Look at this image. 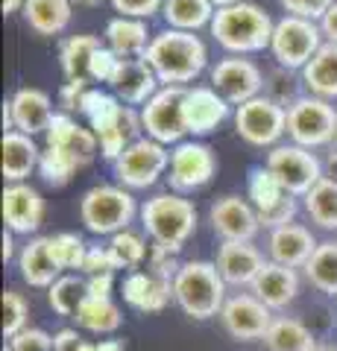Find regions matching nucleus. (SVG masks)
I'll return each mask as SVG.
<instances>
[{
    "instance_id": "20",
    "label": "nucleus",
    "mask_w": 337,
    "mask_h": 351,
    "mask_svg": "<svg viewBox=\"0 0 337 351\" xmlns=\"http://www.w3.org/2000/svg\"><path fill=\"white\" fill-rule=\"evenodd\" d=\"M108 88H112V94L124 106L135 108V106H144L147 100H153L161 82H159L156 71L147 64V59H124Z\"/></svg>"
},
{
    "instance_id": "3",
    "label": "nucleus",
    "mask_w": 337,
    "mask_h": 351,
    "mask_svg": "<svg viewBox=\"0 0 337 351\" xmlns=\"http://www.w3.org/2000/svg\"><path fill=\"white\" fill-rule=\"evenodd\" d=\"M173 302L191 319L220 316L226 304V281L214 261H185L173 276Z\"/></svg>"
},
{
    "instance_id": "57",
    "label": "nucleus",
    "mask_w": 337,
    "mask_h": 351,
    "mask_svg": "<svg viewBox=\"0 0 337 351\" xmlns=\"http://www.w3.org/2000/svg\"><path fill=\"white\" fill-rule=\"evenodd\" d=\"M77 351H97V343H85V339H82V346Z\"/></svg>"
},
{
    "instance_id": "1",
    "label": "nucleus",
    "mask_w": 337,
    "mask_h": 351,
    "mask_svg": "<svg viewBox=\"0 0 337 351\" xmlns=\"http://www.w3.org/2000/svg\"><path fill=\"white\" fill-rule=\"evenodd\" d=\"M147 64L156 71L161 85L188 88L209 64V47L197 32L185 29H161L147 47Z\"/></svg>"
},
{
    "instance_id": "53",
    "label": "nucleus",
    "mask_w": 337,
    "mask_h": 351,
    "mask_svg": "<svg viewBox=\"0 0 337 351\" xmlns=\"http://www.w3.org/2000/svg\"><path fill=\"white\" fill-rule=\"evenodd\" d=\"M15 258V243H12V232H3V261L9 263Z\"/></svg>"
},
{
    "instance_id": "47",
    "label": "nucleus",
    "mask_w": 337,
    "mask_h": 351,
    "mask_svg": "<svg viewBox=\"0 0 337 351\" xmlns=\"http://www.w3.org/2000/svg\"><path fill=\"white\" fill-rule=\"evenodd\" d=\"M115 12H121L124 18H150L161 12V6H165V0H112Z\"/></svg>"
},
{
    "instance_id": "9",
    "label": "nucleus",
    "mask_w": 337,
    "mask_h": 351,
    "mask_svg": "<svg viewBox=\"0 0 337 351\" xmlns=\"http://www.w3.org/2000/svg\"><path fill=\"white\" fill-rule=\"evenodd\" d=\"M246 199L253 202L255 214L261 219V228H279V226H288L293 223V217H297L299 205L297 199L299 196H293L285 184L276 179V173L267 167H253L249 170V182H246Z\"/></svg>"
},
{
    "instance_id": "52",
    "label": "nucleus",
    "mask_w": 337,
    "mask_h": 351,
    "mask_svg": "<svg viewBox=\"0 0 337 351\" xmlns=\"http://www.w3.org/2000/svg\"><path fill=\"white\" fill-rule=\"evenodd\" d=\"M323 179H329L337 184V147H332L329 152H325L323 158Z\"/></svg>"
},
{
    "instance_id": "54",
    "label": "nucleus",
    "mask_w": 337,
    "mask_h": 351,
    "mask_svg": "<svg viewBox=\"0 0 337 351\" xmlns=\"http://www.w3.org/2000/svg\"><path fill=\"white\" fill-rule=\"evenodd\" d=\"M97 351H124V339H103L97 343Z\"/></svg>"
},
{
    "instance_id": "27",
    "label": "nucleus",
    "mask_w": 337,
    "mask_h": 351,
    "mask_svg": "<svg viewBox=\"0 0 337 351\" xmlns=\"http://www.w3.org/2000/svg\"><path fill=\"white\" fill-rule=\"evenodd\" d=\"M106 47L115 50L121 59H144L153 36L141 18H124L117 15L106 24Z\"/></svg>"
},
{
    "instance_id": "37",
    "label": "nucleus",
    "mask_w": 337,
    "mask_h": 351,
    "mask_svg": "<svg viewBox=\"0 0 337 351\" xmlns=\"http://www.w3.org/2000/svg\"><path fill=\"white\" fill-rule=\"evenodd\" d=\"M85 295H89V281L82 276H59L53 287H47V302L59 316H77Z\"/></svg>"
},
{
    "instance_id": "23",
    "label": "nucleus",
    "mask_w": 337,
    "mask_h": 351,
    "mask_svg": "<svg viewBox=\"0 0 337 351\" xmlns=\"http://www.w3.org/2000/svg\"><path fill=\"white\" fill-rule=\"evenodd\" d=\"M214 263L226 287H253V281L258 278L267 261L253 243H220Z\"/></svg>"
},
{
    "instance_id": "50",
    "label": "nucleus",
    "mask_w": 337,
    "mask_h": 351,
    "mask_svg": "<svg viewBox=\"0 0 337 351\" xmlns=\"http://www.w3.org/2000/svg\"><path fill=\"white\" fill-rule=\"evenodd\" d=\"M89 295L97 299H112V287H115V276H89Z\"/></svg>"
},
{
    "instance_id": "26",
    "label": "nucleus",
    "mask_w": 337,
    "mask_h": 351,
    "mask_svg": "<svg viewBox=\"0 0 337 351\" xmlns=\"http://www.w3.org/2000/svg\"><path fill=\"white\" fill-rule=\"evenodd\" d=\"M0 149H3V179L6 184H18L27 182V176L32 170H38V158L41 149L24 132H3V141H0Z\"/></svg>"
},
{
    "instance_id": "59",
    "label": "nucleus",
    "mask_w": 337,
    "mask_h": 351,
    "mask_svg": "<svg viewBox=\"0 0 337 351\" xmlns=\"http://www.w3.org/2000/svg\"><path fill=\"white\" fill-rule=\"evenodd\" d=\"M314 351H337V348H332V346H317Z\"/></svg>"
},
{
    "instance_id": "40",
    "label": "nucleus",
    "mask_w": 337,
    "mask_h": 351,
    "mask_svg": "<svg viewBox=\"0 0 337 351\" xmlns=\"http://www.w3.org/2000/svg\"><path fill=\"white\" fill-rule=\"evenodd\" d=\"M108 249L115 252L117 263H121V269H138L141 263H144L150 258V246L147 240L135 234V232H117L112 240H108Z\"/></svg>"
},
{
    "instance_id": "32",
    "label": "nucleus",
    "mask_w": 337,
    "mask_h": 351,
    "mask_svg": "<svg viewBox=\"0 0 337 351\" xmlns=\"http://www.w3.org/2000/svg\"><path fill=\"white\" fill-rule=\"evenodd\" d=\"M214 3L211 0H165L161 15H165L170 29L197 32L202 27H211L214 21Z\"/></svg>"
},
{
    "instance_id": "48",
    "label": "nucleus",
    "mask_w": 337,
    "mask_h": 351,
    "mask_svg": "<svg viewBox=\"0 0 337 351\" xmlns=\"http://www.w3.org/2000/svg\"><path fill=\"white\" fill-rule=\"evenodd\" d=\"M89 82H65L62 88H59V103H62V108L65 112H80V106H82V97H85V91H89Z\"/></svg>"
},
{
    "instance_id": "44",
    "label": "nucleus",
    "mask_w": 337,
    "mask_h": 351,
    "mask_svg": "<svg viewBox=\"0 0 337 351\" xmlns=\"http://www.w3.org/2000/svg\"><path fill=\"white\" fill-rule=\"evenodd\" d=\"M121 62H124V59L117 56L115 50H108L106 44H103V47L94 53V59H91V82H106V85H112L117 68H121Z\"/></svg>"
},
{
    "instance_id": "39",
    "label": "nucleus",
    "mask_w": 337,
    "mask_h": 351,
    "mask_svg": "<svg viewBox=\"0 0 337 351\" xmlns=\"http://www.w3.org/2000/svg\"><path fill=\"white\" fill-rule=\"evenodd\" d=\"M50 252L56 267L62 272H71V269H82L85 255H89V243L73 232H59L50 237Z\"/></svg>"
},
{
    "instance_id": "29",
    "label": "nucleus",
    "mask_w": 337,
    "mask_h": 351,
    "mask_svg": "<svg viewBox=\"0 0 337 351\" xmlns=\"http://www.w3.org/2000/svg\"><path fill=\"white\" fill-rule=\"evenodd\" d=\"M299 73H302V85L308 88L311 97L337 100V44L325 41Z\"/></svg>"
},
{
    "instance_id": "42",
    "label": "nucleus",
    "mask_w": 337,
    "mask_h": 351,
    "mask_svg": "<svg viewBox=\"0 0 337 351\" xmlns=\"http://www.w3.org/2000/svg\"><path fill=\"white\" fill-rule=\"evenodd\" d=\"M297 71H288V68H279L267 76V82H264V91L270 100H276L279 106H293L299 100V94H297V76H293Z\"/></svg>"
},
{
    "instance_id": "11",
    "label": "nucleus",
    "mask_w": 337,
    "mask_h": 351,
    "mask_svg": "<svg viewBox=\"0 0 337 351\" xmlns=\"http://www.w3.org/2000/svg\"><path fill=\"white\" fill-rule=\"evenodd\" d=\"M185 88L179 85H161L153 100L141 106V123H144L147 138L159 141L165 147H176L185 141L188 129H185Z\"/></svg>"
},
{
    "instance_id": "51",
    "label": "nucleus",
    "mask_w": 337,
    "mask_h": 351,
    "mask_svg": "<svg viewBox=\"0 0 337 351\" xmlns=\"http://www.w3.org/2000/svg\"><path fill=\"white\" fill-rule=\"evenodd\" d=\"M320 29H323V38L329 41V44H337V0H334V6L320 18Z\"/></svg>"
},
{
    "instance_id": "36",
    "label": "nucleus",
    "mask_w": 337,
    "mask_h": 351,
    "mask_svg": "<svg viewBox=\"0 0 337 351\" xmlns=\"http://www.w3.org/2000/svg\"><path fill=\"white\" fill-rule=\"evenodd\" d=\"M302 199H305V214L311 217V223H317L325 232H337V184L334 182L320 179Z\"/></svg>"
},
{
    "instance_id": "45",
    "label": "nucleus",
    "mask_w": 337,
    "mask_h": 351,
    "mask_svg": "<svg viewBox=\"0 0 337 351\" xmlns=\"http://www.w3.org/2000/svg\"><path fill=\"white\" fill-rule=\"evenodd\" d=\"M12 351H53V337L41 328H24L21 334L9 339Z\"/></svg>"
},
{
    "instance_id": "24",
    "label": "nucleus",
    "mask_w": 337,
    "mask_h": 351,
    "mask_svg": "<svg viewBox=\"0 0 337 351\" xmlns=\"http://www.w3.org/2000/svg\"><path fill=\"white\" fill-rule=\"evenodd\" d=\"M9 108H12L15 132H24L30 138L45 135L53 114H56L50 97L41 91V88H18V91L9 97Z\"/></svg>"
},
{
    "instance_id": "46",
    "label": "nucleus",
    "mask_w": 337,
    "mask_h": 351,
    "mask_svg": "<svg viewBox=\"0 0 337 351\" xmlns=\"http://www.w3.org/2000/svg\"><path fill=\"white\" fill-rule=\"evenodd\" d=\"M279 3L285 6L288 15H299V18H308L320 24V18L334 6V0H279Z\"/></svg>"
},
{
    "instance_id": "55",
    "label": "nucleus",
    "mask_w": 337,
    "mask_h": 351,
    "mask_svg": "<svg viewBox=\"0 0 337 351\" xmlns=\"http://www.w3.org/2000/svg\"><path fill=\"white\" fill-rule=\"evenodd\" d=\"M27 0H3V15H12L18 9H24Z\"/></svg>"
},
{
    "instance_id": "56",
    "label": "nucleus",
    "mask_w": 337,
    "mask_h": 351,
    "mask_svg": "<svg viewBox=\"0 0 337 351\" xmlns=\"http://www.w3.org/2000/svg\"><path fill=\"white\" fill-rule=\"evenodd\" d=\"M214 9H223V6H235V3H244V0H211Z\"/></svg>"
},
{
    "instance_id": "10",
    "label": "nucleus",
    "mask_w": 337,
    "mask_h": 351,
    "mask_svg": "<svg viewBox=\"0 0 337 351\" xmlns=\"http://www.w3.org/2000/svg\"><path fill=\"white\" fill-rule=\"evenodd\" d=\"M235 132L249 147H279L281 135H288V108L270 100L267 94L255 97L235 108Z\"/></svg>"
},
{
    "instance_id": "30",
    "label": "nucleus",
    "mask_w": 337,
    "mask_h": 351,
    "mask_svg": "<svg viewBox=\"0 0 337 351\" xmlns=\"http://www.w3.org/2000/svg\"><path fill=\"white\" fill-rule=\"evenodd\" d=\"M21 12H24V21L32 32H38V36H59L71 24L73 3L71 0H27Z\"/></svg>"
},
{
    "instance_id": "58",
    "label": "nucleus",
    "mask_w": 337,
    "mask_h": 351,
    "mask_svg": "<svg viewBox=\"0 0 337 351\" xmlns=\"http://www.w3.org/2000/svg\"><path fill=\"white\" fill-rule=\"evenodd\" d=\"M77 3H80V6H100L103 0H77Z\"/></svg>"
},
{
    "instance_id": "6",
    "label": "nucleus",
    "mask_w": 337,
    "mask_h": 351,
    "mask_svg": "<svg viewBox=\"0 0 337 351\" xmlns=\"http://www.w3.org/2000/svg\"><path fill=\"white\" fill-rule=\"evenodd\" d=\"M323 44H325V38H323V29L317 21H308L299 15H285V18H279L273 27L270 53H273L279 68L302 71Z\"/></svg>"
},
{
    "instance_id": "38",
    "label": "nucleus",
    "mask_w": 337,
    "mask_h": 351,
    "mask_svg": "<svg viewBox=\"0 0 337 351\" xmlns=\"http://www.w3.org/2000/svg\"><path fill=\"white\" fill-rule=\"evenodd\" d=\"M80 167H82V164L73 158L71 152L56 149V147H45V149H41L38 173H41V179H45L47 184H53V188H65V184L77 176Z\"/></svg>"
},
{
    "instance_id": "18",
    "label": "nucleus",
    "mask_w": 337,
    "mask_h": 351,
    "mask_svg": "<svg viewBox=\"0 0 337 351\" xmlns=\"http://www.w3.org/2000/svg\"><path fill=\"white\" fill-rule=\"evenodd\" d=\"M3 223L12 234H36L45 223V196L32 184L18 182L3 188Z\"/></svg>"
},
{
    "instance_id": "4",
    "label": "nucleus",
    "mask_w": 337,
    "mask_h": 351,
    "mask_svg": "<svg viewBox=\"0 0 337 351\" xmlns=\"http://www.w3.org/2000/svg\"><path fill=\"white\" fill-rule=\"evenodd\" d=\"M141 223L156 246L179 252L197 232V208L182 193H156L141 205Z\"/></svg>"
},
{
    "instance_id": "34",
    "label": "nucleus",
    "mask_w": 337,
    "mask_h": 351,
    "mask_svg": "<svg viewBox=\"0 0 337 351\" xmlns=\"http://www.w3.org/2000/svg\"><path fill=\"white\" fill-rule=\"evenodd\" d=\"M77 325L85 328L91 334H115L121 328L124 316H121V307H117L112 299H97V295H85V302L80 304L77 311Z\"/></svg>"
},
{
    "instance_id": "12",
    "label": "nucleus",
    "mask_w": 337,
    "mask_h": 351,
    "mask_svg": "<svg viewBox=\"0 0 337 351\" xmlns=\"http://www.w3.org/2000/svg\"><path fill=\"white\" fill-rule=\"evenodd\" d=\"M217 173L214 149L202 141H182L170 149V170L167 182L176 193H191L205 188Z\"/></svg>"
},
{
    "instance_id": "35",
    "label": "nucleus",
    "mask_w": 337,
    "mask_h": 351,
    "mask_svg": "<svg viewBox=\"0 0 337 351\" xmlns=\"http://www.w3.org/2000/svg\"><path fill=\"white\" fill-rule=\"evenodd\" d=\"M302 269H305L311 287H317L325 295H337V240H323Z\"/></svg>"
},
{
    "instance_id": "31",
    "label": "nucleus",
    "mask_w": 337,
    "mask_h": 351,
    "mask_svg": "<svg viewBox=\"0 0 337 351\" xmlns=\"http://www.w3.org/2000/svg\"><path fill=\"white\" fill-rule=\"evenodd\" d=\"M103 44L97 36H71L59 47V64L68 82H91V59Z\"/></svg>"
},
{
    "instance_id": "22",
    "label": "nucleus",
    "mask_w": 337,
    "mask_h": 351,
    "mask_svg": "<svg viewBox=\"0 0 337 351\" xmlns=\"http://www.w3.org/2000/svg\"><path fill=\"white\" fill-rule=\"evenodd\" d=\"M45 144L71 152V156L77 158L82 167L97 156V149H100V141H97L94 132L80 126L68 112H56V114H53L50 126L45 132Z\"/></svg>"
},
{
    "instance_id": "14",
    "label": "nucleus",
    "mask_w": 337,
    "mask_h": 351,
    "mask_svg": "<svg viewBox=\"0 0 337 351\" xmlns=\"http://www.w3.org/2000/svg\"><path fill=\"white\" fill-rule=\"evenodd\" d=\"M211 88L229 106H244L264 91V73L253 59L226 56L211 68Z\"/></svg>"
},
{
    "instance_id": "15",
    "label": "nucleus",
    "mask_w": 337,
    "mask_h": 351,
    "mask_svg": "<svg viewBox=\"0 0 337 351\" xmlns=\"http://www.w3.org/2000/svg\"><path fill=\"white\" fill-rule=\"evenodd\" d=\"M273 311L253 293H237L229 295L220 311V322L226 334L237 343H253V339H264V334L273 325Z\"/></svg>"
},
{
    "instance_id": "33",
    "label": "nucleus",
    "mask_w": 337,
    "mask_h": 351,
    "mask_svg": "<svg viewBox=\"0 0 337 351\" xmlns=\"http://www.w3.org/2000/svg\"><path fill=\"white\" fill-rule=\"evenodd\" d=\"M264 346L267 351H314L317 339L305 322L293 319V316H276L270 331L264 334Z\"/></svg>"
},
{
    "instance_id": "19",
    "label": "nucleus",
    "mask_w": 337,
    "mask_h": 351,
    "mask_svg": "<svg viewBox=\"0 0 337 351\" xmlns=\"http://www.w3.org/2000/svg\"><path fill=\"white\" fill-rule=\"evenodd\" d=\"M173 299V278L159 276L153 269H132L124 278V302L141 313L165 311Z\"/></svg>"
},
{
    "instance_id": "21",
    "label": "nucleus",
    "mask_w": 337,
    "mask_h": 351,
    "mask_svg": "<svg viewBox=\"0 0 337 351\" xmlns=\"http://www.w3.org/2000/svg\"><path fill=\"white\" fill-rule=\"evenodd\" d=\"M317 246H320L317 237H314L311 228L302 226V223L279 226V228H273V232H270V240H267L270 261L281 263V267H290V269L305 267Z\"/></svg>"
},
{
    "instance_id": "7",
    "label": "nucleus",
    "mask_w": 337,
    "mask_h": 351,
    "mask_svg": "<svg viewBox=\"0 0 337 351\" xmlns=\"http://www.w3.org/2000/svg\"><path fill=\"white\" fill-rule=\"evenodd\" d=\"M337 135V108L323 97H299L288 106V138L290 144L305 149H320L334 144Z\"/></svg>"
},
{
    "instance_id": "5",
    "label": "nucleus",
    "mask_w": 337,
    "mask_h": 351,
    "mask_svg": "<svg viewBox=\"0 0 337 351\" xmlns=\"http://www.w3.org/2000/svg\"><path fill=\"white\" fill-rule=\"evenodd\" d=\"M135 214H141L135 196L121 184H94L80 199L82 226L100 237H115L117 232H126Z\"/></svg>"
},
{
    "instance_id": "13",
    "label": "nucleus",
    "mask_w": 337,
    "mask_h": 351,
    "mask_svg": "<svg viewBox=\"0 0 337 351\" xmlns=\"http://www.w3.org/2000/svg\"><path fill=\"white\" fill-rule=\"evenodd\" d=\"M267 167L293 196H305L323 179V161L299 144H279L267 152Z\"/></svg>"
},
{
    "instance_id": "49",
    "label": "nucleus",
    "mask_w": 337,
    "mask_h": 351,
    "mask_svg": "<svg viewBox=\"0 0 337 351\" xmlns=\"http://www.w3.org/2000/svg\"><path fill=\"white\" fill-rule=\"evenodd\" d=\"M82 346V337L73 328H62L53 334V351H77Z\"/></svg>"
},
{
    "instance_id": "8",
    "label": "nucleus",
    "mask_w": 337,
    "mask_h": 351,
    "mask_svg": "<svg viewBox=\"0 0 337 351\" xmlns=\"http://www.w3.org/2000/svg\"><path fill=\"white\" fill-rule=\"evenodd\" d=\"M115 179L126 191H147L170 170V149L153 138H138L115 164Z\"/></svg>"
},
{
    "instance_id": "61",
    "label": "nucleus",
    "mask_w": 337,
    "mask_h": 351,
    "mask_svg": "<svg viewBox=\"0 0 337 351\" xmlns=\"http://www.w3.org/2000/svg\"><path fill=\"white\" fill-rule=\"evenodd\" d=\"M3 351H12V348H9V346H6V348H3Z\"/></svg>"
},
{
    "instance_id": "16",
    "label": "nucleus",
    "mask_w": 337,
    "mask_h": 351,
    "mask_svg": "<svg viewBox=\"0 0 337 351\" xmlns=\"http://www.w3.org/2000/svg\"><path fill=\"white\" fill-rule=\"evenodd\" d=\"M209 223L214 228V234L223 237V243H253V237L261 228V219L255 214L253 202L235 193H226L211 205Z\"/></svg>"
},
{
    "instance_id": "43",
    "label": "nucleus",
    "mask_w": 337,
    "mask_h": 351,
    "mask_svg": "<svg viewBox=\"0 0 337 351\" xmlns=\"http://www.w3.org/2000/svg\"><path fill=\"white\" fill-rule=\"evenodd\" d=\"M115 269H121V263H117L112 249L108 246H89V255H85V263H82L85 278L89 276H115Z\"/></svg>"
},
{
    "instance_id": "25",
    "label": "nucleus",
    "mask_w": 337,
    "mask_h": 351,
    "mask_svg": "<svg viewBox=\"0 0 337 351\" xmlns=\"http://www.w3.org/2000/svg\"><path fill=\"white\" fill-rule=\"evenodd\" d=\"M249 290H253V295H258L270 311H281V307H288L293 299H297L299 276H297V269L281 267L276 261H267Z\"/></svg>"
},
{
    "instance_id": "60",
    "label": "nucleus",
    "mask_w": 337,
    "mask_h": 351,
    "mask_svg": "<svg viewBox=\"0 0 337 351\" xmlns=\"http://www.w3.org/2000/svg\"><path fill=\"white\" fill-rule=\"evenodd\" d=\"M332 147H337V135H334V144H332Z\"/></svg>"
},
{
    "instance_id": "41",
    "label": "nucleus",
    "mask_w": 337,
    "mask_h": 351,
    "mask_svg": "<svg viewBox=\"0 0 337 351\" xmlns=\"http://www.w3.org/2000/svg\"><path fill=\"white\" fill-rule=\"evenodd\" d=\"M30 319V304L18 290H6L3 293V337L12 339L27 328Z\"/></svg>"
},
{
    "instance_id": "17",
    "label": "nucleus",
    "mask_w": 337,
    "mask_h": 351,
    "mask_svg": "<svg viewBox=\"0 0 337 351\" xmlns=\"http://www.w3.org/2000/svg\"><path fill=\"white\" fill-rule=\"evenodd\" d=\"M182 114H185L188 135H194V138L211 135V132L229 117V103H226L211 85H188L185 88Z\"/></svg>"
},
{
    "instance_id": "28",
    "label": "nucleus",
    "mask_w": 337,
    "mask_h": 351,
    "mask_svg": "<svg viewBox=\"0 0 337 351\" xmlns=\"http://www.w3.org/2000/svg\"><path fill=\"white\" fill-rule=\"evenodd\" d=\"M18 272L30 287H53V281L62 276V269L53 261L50 237H32L18 255Z\"/></svg>"
},
{
    "instance_id": "2",
    "label": "nucleus",
    "mask_w": 337,
    "mask_h": 351,
    "mask_svg": "<svg viewBox=\"0 0 337 351\" xmlns=\"http://www.w3.org/2000/svg\"><path fill=\"white\" fill-rule=\"evenodd\" d=\"M273 27L276 21L270 18L258 3H235L223 6L214 12L211 21V36L229 56H246V53H261L270 50L273 41Z\"/></svg>"
}]
</instances>
